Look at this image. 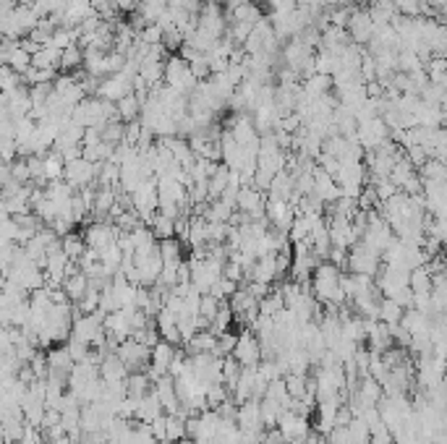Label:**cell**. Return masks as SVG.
Masks as SVG:
<instances>
[{"label":"cell","mask_w":447,"mask_h":444,"mask_svg":"<svg viewBox=\"0 0 447 444\" xmlns=\"http://www.w3.org/2000/svg\"><path fill=\"white\" fill-rule=\"evenodd\" d=\"M340 275L343 269L329 264V261L317 264L314 272H311V280H309L311 295L325 306H343L345 304V293L340 288Z\"/></svg>","instance_id":"6da1fadb"},{"label":"cell","mask_w":447,"mask_h":444,"mask_svg":"<svg viewBox=\"0 0 447 444\" xmlns=\"http://www.w3.org/2000/svg\"><path fill=\"white\" fill-rule=\"evenodd\" d=\"M163 84L165 86H170V89H176L181 94H191L197 89V79L191 76V71H188V63L181 55H170V58H165V73H163Z\"/></svg>","instance_id":"7a4b0ae2"},{"label":"cell","mask_w":447,"mask_h":444,"mask_svg":"<svg viewBox=\"0 0 447 444\" xmlns=\"http://www.w3.org/2000/svg\"><path fill=\"white\" fill-rule=\"evenodd\" d=\"M345 264H348V269H351L353 275H369V277H376V272L382 267V257L358 241V243H353L351 248H348Z\"/></svg>","instance_id":"3957f363"},{"label":"cell","mask_w":447,"mask_h":444,"mask_svg":"<svg viewBox=\"0 0 447 444\" xmlns=\"http://www.w3.org/2000/svg\"><path fill=\"white\" fill-rule=\"evenodd\" d=\"M277 432L282 434V442L285 444H304V439L309 436V418L298 416L293 410H282L277 416Z\"/></svg>","instance_id":"277c9868"},{"label":"cell","mask_w":447,"mask_h":444,"mask_svg":"<svg viewBox=\"0 0 447 444\" xmlns=\"http://www.w3.org/2000/svg\"><path fill=\"white\" fill-rule=\"evenodd\" d=\"M264 201H267L264 191H257L254 186H241L238 196H235V212L246 214L248 222L264 220Z\"/></svg>","instance_id":"5b68a950"},{"label":"cell","mask_w":447,"mask_h":444,"mask_svg":"<svg viewBox=\"0 0 447 444\" xmlns=\"http://www.w3.org/2000/svg\"><path fill=\"white\" fill-rule=\"evenodd\" d=\"M63 178H66V183H69L73 191L92 186L94 178H97V165L89 163V160H84V157L69 160V163L63 165Z\"/></svg>","instance_id":"8992f818"},{"label":"cell","mask_w":447,"mask_h":444,"mask_svg":"<svg viewBox=\"0 0 447 444\" xmlns=\"http://www.w3.org/2000/svg\"><path fill=\"white\" fill-rule=\"evenodd\" d=\"M293 217H295L293 201H280V199L264 201V220H267V225H272L275 230L288 233V228H291Z\"/></svg>","instance_id":"52a82bcc"},{"label":"cell","mask_w":447,"mask_h":444,"mask_svg":"<svg viewBox=\"0 0 447 444\" xmlns=\"http://www.w3.org/2000/svg\"><path fill=\"white\" fill-rule=\"evenodd\" d=\"M116 355L123 361V366L131 371H144V366L149 363V348H144V345H139L136 340H123V342H118L116 348Z\"/></svg>","instance_id":"ba28073f"},{"label":"cell","mask_w":447,"mask_h":444,"mask_svg":"<svg viewBox=\"0 0 447 444\" xmlns=\"http://www.w3.org/2000/svg\"><path fill=\"white\" fill-rule=\"evenodd\" d=\"M235 358L238 366H257L262 361V351H259V340L251 329H244L238 337H235V348L230 353Z\"/></svg>","instance_id":"9c48e42d"},{"label":"cell","mask_w":447,"mask_h":444,"mask_svg":"<svg viewBox=\"0 0 447 444\" xmlns=\"http://www.w3.org/2000/svg\"><path fill=\"white\" fill-rule=\"evenodd\" d=\"M345 32H348V39H351L353 45H358V47L369 45V39L374 35V21L369 19L366 8H356V11L351 13V19L345 24Z\"/></svg>","instance_id":"30bf717a"},{"label":"cell","mask_w":447,"mask_h":444,"mask_svg":"<svg viewBox=\"0 0 447 444\" xmlns=\"http://www.w3.org/2000/svg\"><path fill=\"white\" fill-rule=\"evenodd\" d=\"M118 233H120V230H118L113 222L97 220V222H92V225L86 228V233H84V243L89 246V248H94V251H102L105 246L116 243Z\"/></svg>","instance_id":"8fae6325"},{"label":"cell","mask_w":447,"mask_h":444,"mask_svg":"<svg viewBox=\"0 0 447 444\" xmlns=\"http://www.w3.org/2000/svg\"><path fill=\"white\" fill-rule=\"evenodd\" d=\"M126 376H129V369L123 366V361L118 358L116 353H107L105 358L100 361V379L110 385V382H126Z\"/></svg>","instance_id":"7c38bea8"},{"label":"cell","mask_w":447,"mask_h":444,"mask_svg":"<svg viewBox=\"0 0 447 444\" xmlns=\"http://www.w3.org/2000/svg\"><path fill=\"white\" fill-rule=\"evenodd\" d=\"M89 288V277L84 275V272H71L66 280L60 282V290L66 293V298H69V304H79L84 298V293Z\"/></svg>","instance_id":"4fadbf2b"},{"label":"cell","mask_w":447,"mask_h":444,"mask_svg":"<svg viewBox=\"0 0 447 444\" xmlns=\"http://www.w3.org/2000/svg\"><path fill=\"white\" fill-rule=\"evenodd\" d=\"M165 410L163 405H160V400H157V395H154L152 389L144 395V398L136 400V421L139 423H149L154 421L157 416H163Z\"/></svg>","instance_id":"5bb4252c"},{"label":"cell","mask_w":447,"mask_h":444,"mask_svg":"<svg viewBox=\"0 0 447 444\" xmlns=\"http://www.w3.org/2000/svg\"><path fill=\"white\" fill-rule=\"evenodd\" d=\"M116 110H118V118H120V123H134V120H139L141 100L134 92H131V94H126V97H120V100H118Z\"/></svg>","instance_id":"9a60e30c"},{"label":"cell","mask_w":447,"mask_h":444,"mask_svg":"<svg viewBox=\"0 0 447 444\" xmlns=\"http://www.w3.org/2000/svg\"><path fill=\"white\" fill-rule=\"evenodd\" d=\"M403 306L395 304L392 298H379V308H376V322L387 324V327H395L400 324V316H403Z\"/></svg>","instance_id":"2e32d148"},{"label":"cell","mask_w":447,"mask_h":444,"mask_svg":"<svg viewBox=\"0 0 447 444\" xmlns=\"http://www.w3.org/2000/svg\"><path fill=\"white\" fill-rule=\"evenodd\" d=\"M60 53L63 50H55L53 45L39 47L37 53H32V68H60Z\"/></svg>","instance_id":"e0dca14e"},{"label":"cell","mask_w":447,"mask_h":444,"mask_svg":"<svg viewBox=\"0 0 447 444\" xmlns=\"http://www.w3.org/2000/svg\"><path fill=\"white\" fill-rule=\"evenodd\" d=\"M152 389V379L147 376V371H131L126 376V392H129V398H144L147 392Z\"/></svg>","instance_id":"ac0fdd59"},{"label":"cell","mask_w":447,"mask_h":444,"mask_svg":"<svg viewBox=\"0 0 447 444\" xmlns=\"http://www.w3.org/2000/svg\"><path fill=\"white\" fill-rule=\"evenodd\" d=\"M215 342L217 337L212 335L210 329H204V332H197L194 337L186 342V355H197V353H215Z\"/></svg>","instance_id":"d6986e66"},{"label":"cell","mask_w":447,"mask_h":444,"mask_svg":"<svg viewBox=\"0 0 447 444\" xmlns=\"http://www.w3.org/2000/svg\"><path fill=\"white\" fill-rule=\"evenodd\" d=\"M408 288H411L413 295H429L432 290V275L423 267H416L408 272Z\"/></svg>","instance_id":"ffe728a7"},{"label":"cell","mask_w":447,"mask_h":444,"mask_svg":"<svg viewBox=\"0 0 447 444\" xmlns=\"http://www.w3.org/2000/svg\"><path fill=\"white\" fill-rule=\"evenodd\" d=\"M60 251H63V254H66L71 261H79V257H82L84 251H86L84 235L73 233V230H71L69 235H63V238H60Z\"/></svg>","instance_id":"44dd1931"},{"label":"cell","mask_w":447,"mask_h":444,"mask_svg":"<svg viewBox=\"0 0 447 444\" xmlns=\"http://www.w3.org/2000/svg\"><path fill=\"white\" fill-rule=\"evenodd\" d=\"M157 248H160V257H163L165 267H178L183 259H181V243L178 238H165V241H157Z\"/></svg>","instance_id":"7402d4cb"},{"label":"cell","mask_w":447,"mask_h":444,"mask_svg":"<svg viewBox=\"0 0 447 444\" xmlns=\"http://www.w3.org/2000/svg\"><path fill=\"white\" fill-rule=\"evenodd\" d=\"M228 181H230V170H228L225 165H217L215 173L210 176V181H207V194H210V199H220V194L225 191Z\"/></svg>","instance_id":"603a6c76"},{"label":"cell","mask_w":447,"mask_h":444,"mask_svg":"<svg viewBox=\"0 0 447 444\" xmlns=\"http://www.w3.org/2000/svg\"><path fill=\"white\" fill-rule=\"evenodd\" d=\"M63 157L55 149H50V154H42V170H45V181H60L63 178Z\"/></svg>","instance_id":"cb8c5ba5"},{"label":"cell","mask_w":447,"mask_h":444,"mask_svg":"<svg viewBox=\"0 0 447 444\" xmlns=\"http://www.w3.org/2000/svg\"><path fill=\"white\" fill-rule=\"evenodd\" d=\"M6 66H8L13 73H19V76H21L24 71L32 66V55H29L21 45H16V47L8 50V60H6Z\"/></svg>","instance_id":"d4e9b609"},{"label":"cell","mask_w":447,"mask_h":444,"mask_svg":"<svg viewBox=\"0 0 447 444\" xmlns=\"http://www.w3.org/2000/svg\"><path fill=\"white\" fill-rule=\"evenodd\" d=\"M84 63V50L79 45H71L60 53V68L63 71H79Z\"/></svg>","instance_id":"484cf974"},{"label":"cell","mask_w":447,"mask_h":444,"mask_svg":"<svg viewBox=\"0 0 447 444\" xmlns=\"http://www.w3.org/2000/svg\"><path fill=\"white\" fill-rule=\"evenodd\" d=\"M131 340H136V342L144 345V348H154V345L160 342V332H157V327H154V319H149L144 327L136 329V332L131 335Z\"/></svg>","instance_id":"4316f807"},{"label":"cell","mask_w":447,"mask_h":444,"mask_svg":"<svg viewBox=\"0 0 447 444\" xmlns=\"http://www.w3.org/2000/svg\"><path fill=\"white\" fill-rule=\"evenodd\" d=\"M419 178L421 181H445L447 170L442 160H426V163L419 167Z\"/></svg>","instance_id":"83f0119b"},{"label":"cell","mask_w":447,"mask_h":444,"mask_svg":"<svg viewBox=\"0 0 447 444\" xmlns=\"http://www.w3.org/2000/svg\"><path fill=\"white\" fill-rule=\"evenodd\" d=\"M282 382H285V389L293 400H301L306 395V385H309L306 374H285Z\"/></svg>","instance_id":"f1b7e54d"},{"label":"cell","mask_w":447,"mask_h":444,"mask_svg":"<svg viewBox=\"0 0 447 444\" xmlns=\"http://www.w3.org/2000/svg\"><path fill=\"white\" fill-rule=\"evenodd\" d=\"M398 71H400V73L423 71V63L419 60V55H416V53H411V50H398Z\"/></svg>","instance_id":"f546056e"},{"label":"cell","mask_w":447,"mask_h":444,"mask_svg":"<svg viewBox=\"0 0 447 444\" xmlns=\"http://www.w3.org/2000/svg\"><path fill=\"white\" fill-rule=\"evenodd\" d=\"M395 13L398 16H408V19H419L423 8V0H392Z\"/></svg>","instance_id":"4dcf8cb0"},{"label":"cell","mask_w":447,"mask_h":444,"mask_svg":"<svg viewBox=\"0 0 447 444\" xmlns=\"http://www.w3.org/2000/svg\"><path fill=\"white\" fill-rule=\"evenodd\" d=\"M223 277L225 280L235 282V285H241V282L246 280V272H244V267H241V261H238V259L230 257L223 264Z\"/></svg>","instance_id":"1f68e13d"},{"label":"cell","mask_w":447,"mask_h":444,"mask_svg":"<svg viewBox=\"0 0 447 444\" xmlns=\"http://www.w3.org/2000/svg\"><path fill=\"white\" fill-rule=\"evenodd\" d=\"M188 71H191V76L197 79V82H207L212 76V71H210V63H207V58L204 55H197V58L188 63Z\"/></svg>","instance_id":"d6a6232c"},{"label":"cell","mask_w":447,"mask_h":444,"mask_svg":"<svg viewBox=\"0 0 447 444\" xmlns=\"http://www.w3.org/2000/svg\"><path fill=\"white\" fill-rule=\"evenodd\" d=\"M160 45L165 47V53H178V50H181V45H183V35L178 32L176 26H173V29H165L163 42H160Z\"/></svg>","instance_id":"836d02e7"},{"label":"cell","mask_w":447,"mask_h":444,"mask_svg":"<svg viewBox=\"0 0 447 444\" xmlns=\"http://www.w3.org/2000/svg\"><path fill=\"white\" fill-rule=\"evenodd\" d=\"M136 39L144 42V45H160L163 42V29L157 24H149V26H144L139 35H136Z\"/></svg>","instance_id":"e575fe53"},{"label":"cell","mask_w":447,"mask_h":444,"mask_svg":"<svg viewBox=\"0 0 447 444\" xmlns=\"http://www.w3.org/2000/svg\"><path fill=\"white\" fill-rule=\"evenodd\" d=\"M217 308H220V301L217 298H212L210 293H204L199 298V316H204L207 322H212V316L217 314Z\"/></svg>","instance_id":"d590c367"},{"label":"cell","mask_w":447,"mask_h":444,"mask_svg":"<svg viewBox=\"0 0 447 444\" xmlns=\"http://www.w3.org/2000/svg\"><path fill=\"white\" fill-rule=\"evenodd\" d=\"M19 444H47L45 436H42V432L39 429H35V426H26L21 434V439H19Z\"/></svg>","instance_id":"8d00e7d4"},{"label":"cell","mask_w":447,"mask_h":444,"mask_svg":"<svg viewBox=\"0 0 447 444\" xmlns=\"http://www.w3.org/2000/svg\"><path fill=\"white\" fill-rule=\"evenodd\" d=\"M248 0H220V8L225 13H233L235 8H241V6H246Z\"/></svg>","instance_id":"74e56055"},{"label":"cell","mask_w":447,"mask_h":444,"mask_svg":"<svg viewBox=\"0 0 447 444\" xmlns=\"http://www.w3.org/2000/svg\"><path fill=\"white\" fill-rule=\"evenodd\" d=\"M113 6H116V11H120V13H131L136 8V0H113Z\"/></svg>","instance_id":"f35d334b"},{"label":"cell","mask_w":447,"mask_h":444,"mask_svg":"<svg viewBox=\"0 0 447 444\" xmlns=\"http://www.w3.org/2000/svg\"><path fill=\"white\" fill-rule=\"evenodd\" d=\"M47 444H71L69 434H60V436H53V439H47Z\"/></svg>","instance_id":"ab89813d"},{"label":"cell","mask_w":447,"mask_h":444,"mask_svg":"<svg viewBox=\"0 0 447 444\" xmlns=\"http://www.w3.org/2000/svg\"><path fill=\"white\" fill-rule=\"evenodd\" d=\"M176 444H194V439H188V436H183V439H178Z\"/></svg>","instance_id":"60d3db41"}]
</instances>
